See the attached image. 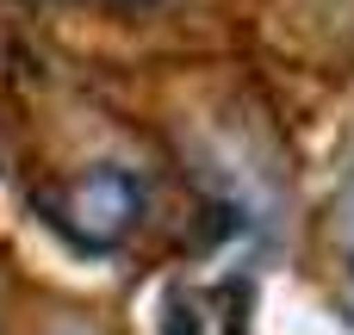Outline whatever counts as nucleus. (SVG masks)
I'll list each match as a JSON object with an SVG mask.
<instances>
[{
	"label": "nucleus",
	"instance_id": "nucleus-3",
	"mask_svg": "<svg viewBox=\"0 0 354 335\" xmlns=\"http://www.w3.org/2000/svg\"><path fill=\"white\" fill-rule=\"evenodd\" d=\"M75 6H100V12H143L156 0H75Z\"/></svg>",
	"mask_w": 354,
	"mask_h": 335
},
{
	"label": "nucleus",
	"instance_id": "nucleus-2",
	"mask_svg": "<svg viewBox=\"0 0 354 335\" xmlns=\"http://www.w3.org/2000/svg\"><path fill=\"white\" fill-rule=\"evenodd\" d=\"M162 335H199V317H193V305H187V298H174V305H168Z\"/></svg>",
	"mask_w": 354,
	"mask_h": 335
},
{
	"label": "nucleus",
	"instance_id": "nucleus-1",
	"mask_svg": "<svg viewBox=\"0 0 354 335\" xmlns=\"http://www.w3.org/2000/svg\"><path fill=\"white\" fill-rule=\"evenodd\" d=\"M137 218H143V180L131 168H118V162H100V168L75 174L68 193H62V205H56V224L75 242H87V249L124 242L137 230Z\"/></svg>",
	"mask_w": 354,
	"mask_h": 335
}]
</instances>
